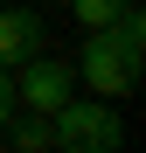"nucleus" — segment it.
<instances>
[{
    "instance_id": "423d86ee",
    "label": "nucleus",
    "mask_w": 146,
    "mask_h": 153,
    "mask_svg": "<svg viewBox=\"0 0 146 153\" xmlns=\"http://www.w3.org/2000/svg\"><path fill=\"white\" fill-rule=\"evenodd\" d=\"M70 7H77V21H84V28H111L125 0H70Z\"/></svg>"
},
{
    "instance_id": "39448f33",
    "label": "nucleus",
    "mask_w": 146,
    "mask_h": 153,
    "mask_svg": "<svg viewBox=\"0 0 146 153\" xmlns=\"http://www.w3.org/2000/svg\"><path fill=\"white\" fill-rule=\"evenodd\" d=\"M7 125H14V118H7ZM14 146H21V153H49V146H56V132H49V118H42V111H28V118L14 125Z\"/></svg>"
},
{
    "instance_id": "f257e3e1",
    "label": "nucleus",
    "mask_w": 146,
    "mask_h": 153,
    "mask_svg": "<svg viewBox=\"0 0 146 153\" xmlns=\"http://www.w3.org/2000/svg\"><path fill=\"white\" fill-rule=\"evenodd\" d=\"M139 56L146 49H132V42H118L111 28H90V42H84V56H77V76L97 91V97H132L139 91Z\"/></svg>"
},
{
    "instance_id": "20e7f679",
    "label": "nucleus",
    "mask_w": 146,
    "mask_h": 153,
    "mask_svg": "<svg viewBox=\"0 0 146 153\" xmlns=\"http://www.w3.org/2000/svg\"><path fill=\"white\" fill-rule=\"evenodd\" d=\"M35 49H42V14L35 7H0V70L28 63Z\"/></svg>"
},
{
    "instance_id": "f03ea898",
    "label": "nucleus",
    "mask_w": 146,
    "mask_h": 153,
    "mask_svg": "<svg viewBox=\"0 0 146 153\" xmlns=\"http://www.w3.org/2000/svg\"><path fill=\"white\" fill-rule=\"evenodd\" d=\"M49 132H56V153H118V111L111 97H63L56 111H49Z\"/></svg>"
},
{
    "instance_id": "7ed1b4c3",
    "label": "nucleus",
    "mask_w": 146,
    "mask_h": 153,
    "mask_svg": "<svg viewBox=\"0 0 146 153\" xmlns=\"http://www.w3.org/2000/svg\"><path fill=\"white\" fill-rule=\"evenodd\" d=\"M70 91H77V63L49 56V49H35L28 63H14V105H21V111H42V118H49Z\"/></svg>"
},
{
    "instance_id": "0eeeda50",
    "label": "nucleus",
    "mask_w": 146,
    "mask_h": 153,
    "mask_svg": "<svg viewBox=\"0 0 146 153\" xmlns=\"http://www.w3.org/2000/svg\"><path fill=\"white\" fill-rule=\"evenodd\" d=\"M14 111H21V105H14V70H0V132H7Z\"/></svg>"
}]
</instances>
